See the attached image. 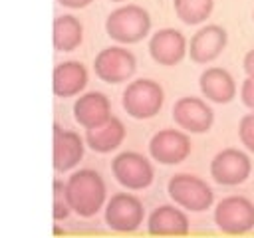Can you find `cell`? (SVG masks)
I'll return each mask as SVG.
<instances>
[{"mask_svg": "<svg viewBox=\"0 0 254 238\" xmlns=\"http://www.w3.org/2000/svg\"><path fill=\"white\" fill-rule=\"evenodd\" d=\"M65 196H67L69 208L77 216L89 218V216H95L105 206L107 186L97 171L81 169V171H75L65 180Z\"/></svg>", "mask_w": 254, "mask_h": 238, "instance_id": "cell-1", "label": "cell"}, {"mask_svg": "<svg viewBox=\"0 0 254 238\" xmlns=\"http://www.w3.org/2000/svg\"><path fill=\"white\" fill-rule=\"evenodd\" d=\"M105 32L119 44H137L151 32V16L137 4H125L115 8L105 20Z\"/></svg>", "mask_w": 254, "mask_h": 238, "instance_id": "cell-2", "label": "cell"}, {"mask_svg": "<svg viewBox=\"0 0 254 238\" xmlns=\"http://www.w3.org/2000/svg\"><path fill=\"white\" fill-rule=\"evenodd\" d=\"M163 101H165L163 87L149 77H139L135 81H129L121 97V105L125 113L133 119L155 117L161 111Z\"/></svg>", "mask_w": 254, "mask_h": 238, "instance_id": "cell-3", "label": "cell"}, {"mask_svg": "<svg viewBox=\"0 0 254 238\" xmlns=\"http://www.w3.org/2000/svg\"><path fill=\"white\" fill-rule=\"evenodd\" d=\"M167 192L173 198V202H177L181 208L190 212H202L210 208L214 198L212 188L200 177L189 173L173 175L167 184Z\"/></svg>", "mask_w": 254, "mask_h": 238, "instance_id": "cell-4", "label": "cell"}, {"mask_svg": "<svg viewBox=\"0 0 254 238\" xmlns=\"http://www.w3.org/2000/svg\"><path fill=\"white\" fill-rule=\"evenodd\" d=\"M137 69V60L131 50H125L121 46H109L103 48L95 60H93V71L95 75L111 85L125 83L133 77Z\"/></svg>", "mask_w": 254, "mask_h": 238, "instance_id": "cell-5", "label": "cell"}, {"mask_svg": "<svg viewBox=\"0 0 254 238\" xmlns=\"http://www.w3.org/2000/svg\"><path fill=\"white\" fill-rule=\"evenodd\" d=\"M111 173H113L115 180L129 190L147 188L155 178V171H153L151 161L147 157H143L141 153H135V151L119 153L111 161Z\"/></svg>", "mask_w": 254, "mask_h": 238, "instance_id": "cell-6", "label": "cell"}, {"mask_svg": "<svg viewBox=\"0 0 254 238\" xmlns=\"http://www.w3.org/2000/svg\"><path fill=\"white\" fill-rule=\"evenodd\" d=\"M214 222L226 234H246L254 228V204L246 196H226L214 208Z\"/></svg>", "mask_w": 254, "mask_h": 238, "instance_id": "cell-7", "label": "cell"}, {"mask_svg": "<svg viewBox=\"0 0 254 238\" xmlns=\"http://www.w3.org/2000/svg\"><path fill=\"white\" fill-rule=\"evenodd\" d=\"M145 216L143 202L131 192H115L105 204V222L115 232H133Z\"/></svg>", "mask_w": 254, "mask_h": 238, "instance_id": "cell-8", "label": "cell"}, {"mask_svg": "<svg viewBox=\"0 0 254 238\" xmlns=\"http://www.w3.org/2000/svg\"><path fill=\"white\" fill-rule=\"evenodd\" d=\"M250 157L240 149H222L210 161V177L222 186H234L250 177Z\"/></svg>", "mask_w": 254, "mask_h": 238, "instance_id": "cell-9", "label": "cell"}, {"mask_svg": "<svg viewBox=\"0 0 254 238\" xmlns=\"http://www.w3.org/2000/svg\"><path fill=\"white\" fill-rule=\"evenodd\" d=\"M149 153L159 165H179L190 155V139L181 129H161L151 137Z\"/></svg>", "mask_w": 254, "mask_h": 238, "instance_id": "cell-10", "label": "cell"}, {"mask_svg": "<svg viewBox=\"0 0 254 238\" xmlns=\"http://www.w3.org/2000/svg\"><path fill=\"white\" fill-rule=\"evenodd\" d=\"M173 121L187 133H206L212 127L214 113L200 97H181L173 105Z\"/></svg>", "mask_w": 254, "mask_h": 238, "instance_id": "cell-11", "label": "cell"}, {"mask_svg": "<svg viewBox=\"0 0 254 238\" xmlns=\"http://www.w3.org/2000/svg\"><path fill=\"white\" fill-rule=\"evenodd\" d=\"M228 34L218 24H206L196 30L189 42V56L194 63H210L214 61L226 48Z\"/></svg>", "mask_w": 254, "mask_h": 238, "instance_id": "cell-12", "label": "cell"}, {"mask_svg": "<svg viewBox=\"0 0 254 238\" xmlns=\"http://www.w3.org/2000/svg\"><path fill=\"white\" fill-rule=\"evenodd\" d=\"M149 54L159 65L173 67L187 56V40L175 28H161L149 40Z\"/></svg>", "mask_w": 254, "mask_h": 238, "instance_id": "cell-13", "label": "cell"}, {"mask_svg": "<svg viewBox=\"0 0 254 238\" xmlns=\"http://www.w3.org/2000/svg\"><path fill=\"white\" fill-rule=\"evenodd\" d=\"M83 139L71 131L54 125V169L58 173H67L77 167L83 159Z\"/></svg>", "mask_w": 254, "mask_h": 238, "instance_id": "cell-14", "label": "cell"}, {"mask_svg": "<svg viewBox=\"0 0 254 238\" xmlns=\"http://www.w3.org/2000/svg\"><path fill=\"white\" fill-rule=\"evenodd\" d=\"M73 117L83 129L99 127L111 117V101L101 91H87L75 99Z\"/></svg>", "mask_w": 254, "mask_h": 238, "instance_id": "cell-15", "label": "cell"}, {"mask_svg": "<svg viewBox=\"0 0 254 238\" xmlns=\"http://www.w3.org/2000/svg\"><path fill=\"white\" fill-rule=\"evenodd\" d=\"M87 79H89L87 67L81 61L67 60V61H62L56 65L54 77H52V87L58 97H73L85 89Z\"/></svg>", "mask_w": 254, "mask_h": 238, "instance_id": "cell-16", "label": "cell"}, {"mask_svg": "<svg viewBox=\"0 0 254 238\" xmlns=\"http://www.w3.org/2000/svg\"><path fill=\"white\" fill-rule=\"evenodd\" d=\"M198 87L204 99L224 105L236 97V81L224 67H208L198 77Z\"/></svg>", "mask_w": 254, "mask_h": 238, "instance_id": "cell-17", "label": "cell"}, {"mask_svg": "<svg viewBox=\"0 0 254 238\" xmlns=\"http://www.w3.org/2000/svg\"><path fill=\"white\" fill-rule=\"evenodd\" d=\"M147 230L153 236H183L189 232V216L173 204H163L149 214Z\"/></svg>", "mask_w": 254, "mask_h": 238, "instance_id": "cell-18", "label": "cell"}, {"mask_svg": "<svg viewBox=\"0 0 254 238\" xmlns=\"http://www.w3.org/2000/svg\"><path fill=\"white\" fill-rule=\"evenodd\" d=\"M125 135H127V131H125V125L121 123V119L111 115L103 125L85 129V145L91 151L103 155V153L115 151L123 143Z\"/></svg>", "mask_w": 254, "mask_h": 238, "instance_id": "cell-19", "label": "cell"}, {"mask_svg": "<svg viewBox=\"0 0 254 238\" xmlns=\"http://www.w3.org/2000/svg\"><path fill=\"white\" fill-rule=\"evenodd\" d=\"M54 48L58 52H73L83 40V26L81 22L71 16L64 14L54 20Z\"/></svg>", "mask_w": 254, "mask_h": 238, "instance_id": "cell-20", "label": "cell"}, {"mask_svg": "<svg viewBox=\"0 0 254 238\" xmlns=\"http://www.w3.org/2000/svg\"><path fill=\"white\" fill-rule=\"evenodd\" d=\"M173 4L177 18L187 26L202 24L214 8V0H173Z\"/></svg>", "mask_w": 254, "mask_h": 238, "instance_id": "cell-21", "label": "cell"}, {"mask_svg": "<svg viewBox=\"0 0 254 238\" xmlns=\"http://www.w3.org/2000/svg\"><path fill=\"white\" fill-rule=\"evenodd\" d=\"M69 202H67V196H65V182L62 180H54V220H64L67 218L69 214Z\"/></svg>", "mask_w": 254, "mask_h": 238, "instance_id": "cell-22", "label": "cell"}, {"mask_svg": "<svg viewBox=\"0 0 254 238\" xmlns=\"http://www.w3.org/2000/svg\"><path fill=\"white\" fill-rule=\"evenodd\" d=\"M238 137H240V143L250 153H254V111L240 119V123H238Z\"/></svg>", "mask_w": 254, "mask_h": 238, "instance_id": "cell-23", "label": "cell"}, {"mask_svg": "<svg viewBox=\"0 0 254 238\" xmlns=\"http://www.w3.org/2000/svg\"><path fill=\"white\" fill-rule=\"evenodd\" d=\"M240 99H242V103H244L250 111H254V77H248V75H246V79L242 81Z\"/></svg>", "mask_w": 254, "mask_h": 238, "instance_id": "cell-24", "label": "cell"}, {"mask_svg": "<svg viewBox=\"0 0 254 238\" xmlns=\"http://www.w3.org/2000/svg\"><path fill=\"white\" fill-rule=\"evenodd\" d=\"M242 67H244V71H246L248 77H254V48L250 52H246L244 61H242Z\"/></svg>", "mask_w": 254, "mask_h": 238, "instance_id": "cell-25", "label": "cell"}, {"mask_svg": "<svg viewBox=\"0 0 254 238\" xmlns=\"http://www.w3.org/2000/svg\"><path fill=\"white\" fill-rule=\"evenodd\" d=\"M62 6H65V8H71V10H79V8H85V6H89L93 0H58Z\"/></svg>", "mask_w": 254, "mask_h": 238, "instance_id": "cell-26", "label": "cell"}, {"mask_svg": "<svg viewBox=\"0 0 254 238\" xmlns=\"http://www.w3.org/2000/svg\"><path fill=\"white\" fill-rule=\"evenodd\" d=\"M109 2H125V0H109Z\"/></svg>", "mask_w": 254, "mask_h": 238, "instance_id": "cell-27", "label": "cell"}, {"mask_svg": "<svg viewBox=\"0 0 254 238\" xmlns=\"http://www.w3.org/2000/svg\"><path fill=\"white\" fill-rule=\"evenodd\" d=\"M252 20H254V12H252Z\"/></svg>", "mask_w": 254, "mask_h": 238, "instance_id": "cell-28", "label": "cell"}]
</instances>
